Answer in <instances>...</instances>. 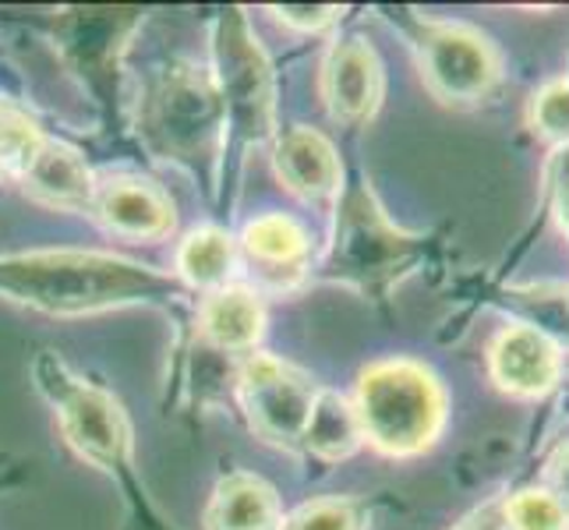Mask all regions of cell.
<instances>
[{"label":"cell","instance_id":"cell-3","mask_svg":"<svg viewBox=\"0 0 569 530\" xmlns=\"http://www.w3.org/2000/svg\"><path fill=\"white\" fill-rule=\"evenodd\" d=\"M36 389L43 392L47 403L57 414L64 442L74 449L86 463L103 470L107 478L121 484V492L146 509V492L134 478V446H131V424L124 407L117 403L103 386L82 379L71 371L57 353L43 350L32 364Z\"/></svg>","mask_w":569,"mask_h":530},{"label":"cell","instance_id":"cell-21","mask_svg":"<svg viewBox=\"0 0 569 530\" xmlns=\"http://www.w3.org/2000/svg\"><path fill=\"white\" fill-rule=\"evenodd\" d=\"M506 530H569V509L545 484L520 488L499 502Z\"/></svg>","mask_w":569,"mask_h":530},{"label":"cell","instance_id":"cell-5","mask_svg":"<svg viewBox=\"0 0 569 530\" xmlns=\"http://www.w3.org/2000/svg\"><path fill=\"white\" fill-rule=\"evenodd\" d=\"M142 142L152 156L173 163H199L220 149L227 121L212 71L191 61L170 64L142 96Z\"/></svg>","mask_w":569,"mask_h":530},{"label":"cell","instance_id":"cell-14","mask_svg":"<svg viewBox=\"0 0 569 530\" xmlns=\"http://www.w3.org/2000/svg\"><path fill=\"white\" fill-rule=\"evenodd\" d=\"M18 184L36 206L61 209V212H89L96 177L82 152L68 142L47 139L32 156V163L18 173Z\"/></svg>","mask_w":569,"mask_h":530},{"label":"cell","instance_id":"cell-30","mask_svg":"<svg viewBox=\"0 0 569 530\" xmlns=\"http://www.w3.org/2000/svg\"><path fill=\"white\" fill-rule=\"evenodd\" d=\"M566 78H569V68H566Z\"/></svg>","mask_w":569,"mask_h":530},{"label":"cell","instance_id":"cell-16","mask_svg":"<svg viewBox=\"0 0 569 530\" xmlns=\"http://www.w3.org/2000/svg\"><path fill=\"white\" fill-rule=\"evenodd\" d=\"M206 530H280L283 506L277 488L248 470H230L216 481L206 506Z\"/></svg>","mask_w":569,"mask_h":530},{"label":"cell","instance_id":"cell-10","mask_svg":"<svg viewBox=\"0 0 569 530\" xmlns=\"http://www.w3.org/2000/svg\"><path fill=\"white\" fill-rule=\"evenodd\" d=\"M488 379L513 400H545L562 379V350L513 319L488 343Z\"/></svg>","mask_w":569,"mask_h":530},{"label":"cell","instance_id":"cell-28","mask_svg":"<svg viewBox=\"0 0 569 530\" xmlns=\"http://www.w3.org/2000/svg\"><path fill=\"white\" fill-rule=\"evenodd\" d=\"M4 177H8V173H4V167H0V181H4Z\"/></svg>","mask_w":569,"mask_h":530},{"label":"cell","instance_id":"cell-25","mask_svg":"<svg viewBox=\"0 0 569 530\" xmlns=\"http://www.w3.org/2000/svg\"><path fill=\"white\" fill-rule=\"evenodd\" d=\"M269 14L293 32H322V29L340 22L343 8H308V4L293 8V4H287V8H269Z\"/></svg>","mask_w":569,"mask_h":530},{"label":"cell","instance_id":"cell-26","mask_svg":"<svg viewBox=\"0 0 569 530\" xmlns=\"http://www.w3.org/2000/svg\"><path fill=\"white\" fill-rule=\"evenodd\" d=\"M545 488L569 509V439L552 449V457L545 460Z\"/></svg>","mask_w":569,"mask_h":530},{"label":"cell","instance_id":"cell-19","mask_svg":"<svg viewBox=\"0 0 569 530\" xmlns=\"http://www.w3.org/2000/svg\"><path fill=\"white\" fill-rule=\"evenodd\" d=\"M517 322H527L559 350L569 347V283H523L506 290Z\"/></svg>","mask_w":569,"mask_h":530},{"label":"cell","instance_id":"cell-11","mask_svg":"<svg viewBox=\"0 0 569 530\" xmlns=\"http://www.w3.org/2000/svg\"><path fill=\"white\" fill-rule=\"evenodd\" d=\"M89 216L113 238L124 241H160L178 223L173 199L146 177L117 173L96 181Z\"/></svg>","mask_w":569,"mask_h":530},{"label":"cell","instance_id":"cell-20","mask_svg":"<svg viewBox=\"0 0 569 530\" xmlns=\"http://www.w3.org/2000/svg\"><path fill=\"white\" fill-rule=\"evenodd\" d=\"M527 124L545 146L566 149L569 146V78L556 74L541 82L527 103Z\"/></svg>","mask_w":569,"mask_h":530},{"label":"cell","instance_id":"cell-24","mask_svg":"<svg viewBox=\"0 0 569 530\" xmlns=\"http://www.w3.org/2000/svg\"><path fill=\"white\" fill-rule=\"evenodd\" d=\"M545 188H548V206H552L556 223L569 238V146L552 149V156H548Z\"/></svg>","mask_w":569,"mask_h":530},{"label":"cell","instance_id":"cell-13","mask_svg":"<svg viewBox=\"0 0 569 530\" xmlns=\"http://www.w3.org/2000/svg\"><path fill=\"white\" fill-rule=\"evenodd\" d=\"M238 248L259 280L272 290H290L311 266V238L308 230L287 212H266L251 220L241 233Z\"/></svg>","mask_w":569,"mask_h":530},{"label":"cell","instance_id":"cell-17","mask_svg":"<svg viewBox=\"0 0 569 530\" xmlns=\"http://www.w3.org/2000/svg\"><path fill=\"white\" fill-rule=\"evenodd\" d=\"M238 262H241L238 241H233L223 227H194L178 244V254H173V266H178L173 277L188 290L212 293L233 283Z\"/></svg>","mask_w":569,"mask_h":530},{"label":"cell","instance_id":"cell-9","mask_svg":"<svg viewBox=\"0 0 569 530\" xmlns=\"http://www.w3.org/2000/svg\"><path fill=\"white\" fill-rule=\"evenodd\" d=\"M319 92L337 124H368L379 113L386 96V71L376 47L361 36H340L322 57Z\"/></svg>","mask_w":569,"mask_h":530},{"label":"cell","instance_id":"cell-29","mask_svg":"<svg viewBox=\"0 0 569 530\" xmlns=\"http://www.w3.org/2000/svg\"><path fill=\"white\" fill-rule=\"evenodd\" d=\"M0 488H4V478H0Z\"/></svg>","mask_w":569,"mask_h":530},{"label":"cell","instance_id":"cell-7","mask_svg":"<svg viewBox=\"0 0 569 530\" xmlns=\"http://www.w3.org/2000/svg\"><path fill=\"white\" fill-rule=\"evenodd\" d=\"M410 47L428 92L446 107H478L502 82V53L475 26L421 18L410 26Z\"/></svg>","mask_w":569,"mask_h":530},{"label":"cell","instance_id":"cell-8","mask_svg":"<svg viewBox=\"0 0 569 530\" xmlns=\"http://www.w3.org/2000/svg\"><path fill=\"white\" fill-rule=\"evenodd\" d=\"M238 400L251 431L269 446L301 453L319 386L308 371L272 353H248L238 368Z\"/></svg>","mask_w":569,"mask_h":530},{"label":"cell","instance_id":"cell-4","mask_svg":"<svg viewBox=\"0 0 569 530\" xmlns=\"http://www.w3.org/2000/svg\"><path fill=\"white\" fill-rule=\"evenodd\" d=\"M337 233L322 262V277L368 298H379L418 266L425 233H407L389 220L368 184L340 194Z\"/></svg>","mask_w":569,"mask_h":530},{"label":"cell","instance_id":"cell-27","mask_svg":"<svg viewBox=\"0 0 569 530\" xmlns=\"http://www.w3.org/2000/svg\"><path fill=\"white\" fill-rule=\"evenodd\" d=\"M453 530H506V523H502V509H499V502H488V506H481V509H475L470 517H463Z\"/></svg>","mask_w":569,"mask_h":530},{"label":"cell","instance_id":"cell-22","mask_svg":"<svg viewBox=\"0 0 569 530\" xmlns=\"http://www.w3.org/2000/svg\"><path fill=\"white\" fill-rule=\"evenodd\" d=\"M43 142H47V134L39 131V124L26 110L0 100V167H4V173L11 177L22 173Z\"/></svg>","mask_w":569,"mask_h":530},{"label":"cell","instance_id":"cell-18","mask_svg":"<svg viewBox=\"0 0 569 530\" xmlns=\"http://www.w3.org/2000/svg\"><path fill=\"white\" fill-rule=\"evenodd\" d=\"M361 442L365 439H361L355 403L332 389H319V400H316V410H311L301 453L316 457L322 463H340L347 457H355Z\"/></svg>","mask_w":569,"mask_h":530},{"label":"cell","instance_id":"cell-2","mask_svg":"<svg viewBox=\"0 0 569 530\" xmlns=\"http://www.w3.org/2000/svg\"><path fill=\"white\" fill-rule=\"evenodd\" d=\"M350 403L361 424V439L392 460L428 453L449 418L446 386L428 364L410 358H382L368 364L358 376Z\"/></svg>","mask_w":569,"mask_h":530},{"label":"cell","instance_id":"cell-1","mask_svg":"<svg viewBox=\"0 0 569 530\" xmlns=\"http://www.w3.org/2000/svg\"><path fill=\"white\" fill-rule=\"evenodd\" d=\"M188 287L146 262L110 251H14L0 254V298L57 319L100 316L121 308H170Z\"/></svg>","mask_w":569,"mask_h":530},{"label":"cell","instance_id":"cell-12","mask_svg":"<svg viewBox=\"0 0 569 530\" xmlns=\"http://www.w3.org/2000/svg\"><path fill=\"white\" fill-rule=\"evenodd\" d=\"M272 170L280 184L308 206L340 202L343 194V163L340 152L316 128H290L272 142Z\"/></svg>","mask_w":569,"mask_h":530},{"label":"cell","instance_id":"cell-6","mask_svg":"<svg viewBox=\"0 0 569 530\" xmlns=\"http://www.w3.org/2000/svg\"><path fill=\"white\" fill-rule=\"evenodd\" d=\"M216 89L223 103V149L227 146H266L277 142V82H272L269 57L248 29L241 11H227L216 22Z\"/></svg>","mask_w":569,"mask_h":530},{"label":"cell","instance_id":"cell-15","mask_svg":"<svg viewBox=\"0 0 569 530\" xmlns=\"http://www.w3.org/2000/svg\"><path fill=\"white\" fill-rule=\"evenodd\" d=\"M266 332V304L259 290L230 283L199 301V337L220 353H254Z\"/></svg>","mask_w":569,"mask_h":530},{"label":"cell","instance_id":"cell-23","mask_svg":"<svg viewBox=\"0 0 569 530\" xmlns=\"http://www.w3.org/2000/svg\"><path fill=\"white\" fill-rule=\"evenodd\" d=\"M280 530H368V509L358 499H311L283 517Z\"/></svg>","mask_w":569,"mask_h":530}]
</instances>
